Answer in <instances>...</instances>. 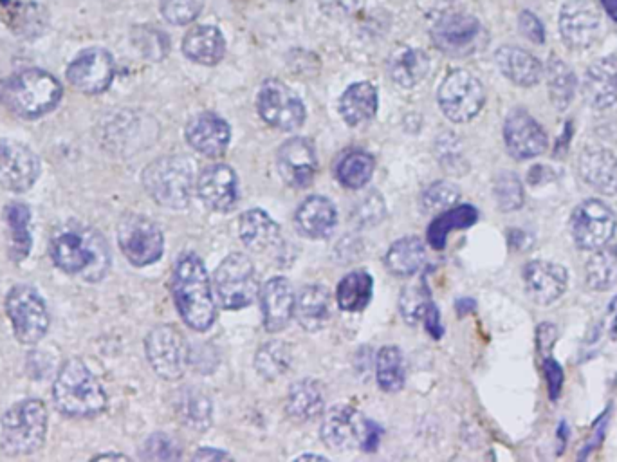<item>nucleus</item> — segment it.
Masks as SVG:
<instances>
[{"label":"nucleus","instance_id":"f3484780","mask_svg":"<svg viewBox=\"0 0 617 462\" xmlns=\"http://www.w3.org/2000/svg\"><path fill=\"white\" fill-rule=\"evenodd\" d=\"M372 421L356 408L340 405L325 414L322 423V439L331 450L349 452L354 448H365L369 439Z\"/></svg>","mask_w":617,"mask_h":462},{"label":"nucleus","instance_id":"e433bc0d","mask_svg":"<svg viewBox=\"0 0 617 462\" xmlns=\"http://www.w3.org/2000/svg\"><path fill=\"white\" fill-rule=\"evenodd\" d=\"M424 259L426 251L423 241L417 237H405L390 246L385 264L388 271L396 277H412L423 268Z\"/></svg>","mask_w":617,"mask_h":462},{"label":"nucleus","instance_id":"bf43d9fd","mask_svg":"<svg viewBox=\"0 0 617 462\" xmlns=\"http://www.w3.org/2000/svg\"><path fill=\"white\" fill-rule=\"evenodd\" d=\"M599 2H601V6H603L608 17L617 22V0H599Z\"/></svg>","mask_w":617,"mask_h":462},{"label":"nucleus","instance_id":"72a5a7b5","mask_svg":"<svg viewBox=\"0 0 617 462\" xmlns=\"http://www.w3.org/2000/svg\"><path fill=\"white\" fill-rule=\"evenodd\" d=\"M295 315L307 333L323 329L331 316V295L323 286H307L296 298Z\"/></svg>","mask_w":617,"mask_h":462},{"label":"nucleus","instance_id":"393cba45","mask_svg":"<svg viewBox=\"0 0 617 462\" xmlns=\"http://www.w3.org/2000/svg\"><path fill=\"white\" fill-rule=\"evenodd\" d=\"M186 139L206 158H221L230 145V125L215 112H201L188 123Z\"/></svg>","mask_w":617,"mask_h":462},{"label":"nucleus","instance_id":"aec40b11","mask_svg":"<svg viewBox=\"0 0 617 462\" xmlns=\"http://www.w3.org/2000/svg\"><path fill=\"white\" fill-rule=\"evenodd\" d=\"M522 277L525 293L535 304L542 307L553 305L556 300H560L569 286L567 269L551 260H533L525 264Z\"/></svg>","mask_w":617,"mask_h":462},{"label":"nucleus","instance_id":"3c124183","mask_svg":"<svg viewBox=\"0 0 617 462\" xmlns=\"http://www.w3.org/2000/svg\"><path fill=\"white\" fill-rule=\"evenodd\" d=\"M136 46L145 53L148 60H163L168 55L170 42L163 31L156 28H138L134 33Z\"/></svg>","mask_w":617,"mask_h":462},{"label":"nucleus","instance_id":"ea45409f","mask_svg":"<svg viewBox=\"0 0 617 462\" xmlns=\"http://www.w3.org/2000/svg\"><path fill=\"white\" fill-rule=\"evenodd\" d=\"M372 289H374V282L367 271H352L341 278L338 284V289H336L338 305L343 311H349V313L363 311L372 300Z\"/></svg>","mask_w":617,"mask_h":462},{"label":"nucleus","instance_id":"9b49d317","mask_svg":"<svg viewBox=\"0 0 617 462\" xmlns=\"http://www.w3.org/2000/svg\"><path fill=\"white\" fill-rule=\"evenodd\" d=\"M118 244L125 259L136 268H145L163 257L165 237L156 222L145 215L129 213L118 224Z\"/></svg>","mask_w":617,"mask_h":462},{"label":"nucleus","instance_id":"4c0bfd02","mask_svg":"<svg viewBox=\"0 0 617 462\" xmlns=\"http://www.w3.org/2000/svg\"><path fill=\"white\" fill-rule=\"evenodd\" d=\"M286 410L298 421H311L323 410V394L320 385L311 379L298 381L287 394Z\"/></svg>","mask_w":617,"mask_h":462},{"label":"nucleus","instance_id":"f704fd0d","mask_svg":"<svg viewBox=\"0 0 617 462\" xmlns=\"http://www.w3.org/2000/svg\"><path fill=\"white\" fill-rule=\"evenodd\" d=\"M4 221L10 239V257L15 262H22L29 257L33 248L31 233V210L28 204L13 201L4 208Z\"/></svg>","mask_w":617,"mask_h":462},{"label":"nucleus","instance_id":"a211bd4d","mask_svg":"<svg viewBox=\"0 0 617 462\" xmlns=\"http://www.w3.org/2000/svg\"><path fill=\"white\" fill-rule=\"evenodd\" d=\"M116 76L111 53L103 47L85 49L67 67V82L83 94L105 93Z\"/></svg>","mask_w":617,"mask_h":462},{"label":"nucleus","instance_id":"c9c22d12","mask_svg":"<svg viewBox=\"0 0 617 462\" xmlns=\"http://www.w3.org/2000/svg\"><path fill=\"white\" fill-rule=\"evenodd\" d=\"M544 76L547 80V93H549L554 109L567 111L576 96V87H578L576 74L563 60L551 56V60L545 67Z\"/></svg>","mask_w":617,"mask_h":462},{"label":"nucleus","instance_id":"ddd939ff","mask_svg":"<svg viewBox=\"0 0 617 462\" xmlns=\"http://www.w3.org/2000/svg\"><path fill=\"white\" fill-rule=\"evenodd\" d=\"M145 352L150 367L159 378L175 381L185 374L188 345L174 325L154 327L145 340Z\"/></svg>","mask_w":617,"mask_h":462},{"label":"nucleus","instance_id":"473e14b6","mask_svg":"<svg viewBox=\"0 0 617 462\" xmlns=\"http://www.w3.org/2000/svg\"><path fill=\"white\" fill-rule=\"evenodd\" d=\"M341 118L350 127H360L374 120L378 112V91L369 82L350 85L340 100Z\"/></svg>","mask_w":617,"mask_h":462},{"label":"nucleus","instance_id":"4be33fe9","mask_svg":"<svg viewBox=\"0 0 617 462\" xmlns=\"http://www.w3.org/2000/svg\"><path fill=\"white\" fill-rule=\"evenodd\" d=\"M316 168L318 159L309 139H289L278 150L280 176L293 188H307L311 185L316 176Z\"/></svg>","mask_w":617,"mask_h":462},{"label":"nucleus","instance_id":"39448f33","mask_svg":"<svg viewBox=\"0 0 617 462\" xmlns=\"http://www.w3.org/2000/svg\"><path fill=\"white\" fill-rule=\"evenodd\" d=\"M49 414L44 401L22 399L0 419V448L10 457L33 455L46 443Z\"/></svg>","mask_w":617,"mask_h":462},{"label":"nucleus","instance_id":"a18cd8bd","mask_svg":"<svg viewBox=\"0 0 617 462\" xmlns=\"http://www.w3.org/2000/svg\"><path fill=\"white\" fill-rule=\"evenodd\" d=\"M177 412L190 428H206L212 423V403L199 390L185 389L177 403Z\"/></svg>","mask_w":617,"mask_h":462},{"label":"nucleus","instance_id":"6ab92c4d","mask_svg":"<svg viewBox=\"0 0 617 462\" xmlns=\"http://www.w3.org/2000/svg\"><path fill=\"white\" fill-rule=\"evenodd\" d=\"M504 141L507 152L518 161L538 158L549 147L544 127L525 109H515L507 114Z\"/></svg>","mask_w":617,"mask_h":462},{"label":"nucleus","instance_id":"7ed1b4c3","mask_svg":"<svg viewBox=\"0 0 617 462\" xmlns=\"http://www.w3.org/2000/svg\"><path fill=\"white\" fill-rule=\"evenodd\" d=\"M53 401L67 417L89 419L107 408V394L102 383L80 358H69L56 374Z\"/></svg>","mask_w":617,"mask_h":462},{"label":"nucleus","instance_id":"bb28decb","mask_svg":"<svg viewBox=\"0 0 617 462\" xmlns=\"http://www.w3.org/2000/svg\"><path fill=\"white\" fill-rule=\"evenodd\" d=\"M0 20L19 37L37 38L46 31L49 15L37 0H0Z\"/></svg>","mask_w":617,"mask_h":462},{"label":"nucleus","instance_id":"e2e57ef3","mask_svg":"<svg viewBox=\"0 0 617 462\" xmlns=\"http://www.w3.org/2000/svg\"><path fill=\"white\" fill-rule=\"evenodd\" d=\"M612 338H617V313L612 320Z\"/></svg>","mask_w":617,"mask_h":462},{"label":"nucleus","instance_id":"412c9836","mask_svg":"<svg viewBox=\"0 0 617 462\" xmlns=\"http://www.w3.org/2000/svg\"><path fill=\"white\" fill-rule=\"evenodd\" d=\"M195 188L203 203L215 212H231L239 203V181L228 165L204 168Z\"/></svg>","mask_w":617,"mask_h":462},{"label":"nucleus","instance_id":"7c9ffc66","mask_svg":"<svg viewBox=\"0 0 617 462\" xmlns=\"http://www.w3.org/2000/svg\"><path fill=\"white\" fill-rule=\"evenodd\" d=\"M239 233L246 248L255 253H266V251L277 248L278 242L282 239L280 226L262 210H248L242 213Z\"/></svg>","mask_w":617,"mask_h":462},{"label":"nucleus","instance_id":"4468645a","mask_svg":"<svg viewBox=\"0 0 617 462\" xmlns=\"http://www.w3.org/2000/svg\"><path fill=\"white\" fill-rule=\"evenodd\" d=\"M258 114L273 129H300L305 121V107L286 84L278 80H268L262 85L257 100Z\"/></svg>","mask_w":617,"mask_h":462},{"label":"nucleus","instance_id":"49530a36","mask_svg":"<svg viewBox=\"0 0 617 462\" xmlns=\"http://www.w3.org/2000/svg\"><path fill=\"white\" fill-rule=\"evenodd\" d=\"M495 199L502 212H515L524 204V186L515 172H500L495 179Z\"/></svg>","mask_w":617,"mask_h":462},{"label":"nucleus","instance_id":"052dcab7","mask_svg":"<svg viewBox=\"0 0 617 462\" xmlns=\"http://www.w3.org/2000/svg\"><path fill=\"white\" fill-rule=\"evenodd\" d=\"M103 459H120V461H127L129 457L127 455H121V453H100L94 457V461H103Z\"/></svg>","mask_w":617,"mask_h":462},{"label":"nucleus","instance_id":"a878e982","mask_svg":"<svg viewBox=\"0 0 617 462\" xmlns=\"http://www.w3.org/2000/svg\"><path fill=\"white\" fill-rule=\"evenodd\" d=\"M260 305L266 331H284L295 316L296 296L291 282L287 278H271L268 284L260 289Z\"/></svg>","mask_w":617,"mask_h":462},{"label":"nucleus","instance_id":"f8f14e48","mask_svg":"<svg viewBox=\"0 0 617 462\" xmlns=\"http://www.w3.org/2000/svg\"><path fill=\"white\" fill-rule=\"evenodd\" d=\"M617 230V217L608 204L587 199L571 215V237L581 251H596L610 244Z\"/></svg>","mask_w":617,"mask_h":462},{"label":"nucleus","instance_id":"6e6d98bb","mask_svg":"<svg viewBox=\"0 0 617 462\" xmlns=\"http://www.w3.org/2000/svg\"><path fill=\"white\" fill-rule=\"evenodd\" d=\"M545 379H547V385H549V394L551 399H556L560 396V390L563 387V370L556 361L545 360Z\"/></svg>","mask_w":617,"mask_h":462},{"label":"nucleus","instance_id":"0eeeda50","mask_svg":"<svg viewBox=\"0 0 617 462\" xmlns=\"http://www.w3.org/2000/svg\"><path fill=\"white\" fill-rule=\"evenodd\" d=\"M430 37L433 46L453 58H468L488 44V33L482 22L462 8L441 11L433 19Z\"/></svg>","mask_w":617,"mask_h":462},{"label":"nucleus","instance_id":"f257e3e1","mask_svg":"<svg viewBox=\"0 0 617 462\" xmlns=\"http://www.w3.org/2000/svg\"><path fill=\"white\" fill-rule=\"evenodd\" d=\"M49 255L56 268L87 282H100L111 269V250L105 237L78 221L56 226L49 239Z\"/></svg>","mask_w":617,"mask_h":462},{"label":"nucleus","instance_id":"a19ab883","mask_svg":"<svg viewBox=\"0 0 617 462\" xmlns=\"http://www.w3.org/2000/svg\"><path fill=\"white\" fill-rule=\"evenodd\" d=\"M479 213L470 206V204H462L446 210L443 215H439L428 228V244L435 250H444L446 241L450 231L461 230L468 228L473 222L477 221Z\"/></svg>","mask_w":617,"mask_h":462},{"label":"nucleus","instance_id":"13d9d810","mask_svg":"<svg viewBox=\"0 0 617 462\" xmlns=\"http://www.w3.org/2000/svg\"><path fill=\"white\" fill-rule=\"evenodd\" d=\"M195 461H221V459H230L228 453L219 452L215 448H201L194 455Z\"/></svg>","mask_w":617,"mask_h":462},{"label":"nucleus","instance_id":"423d86ee","mask_svg":"<svg viewBox=\"0 0 617 462\" xmlns=\"http://www.w3.org/2000/svg\"><path fill=\"white\" fill-rule=\"evenodd\" d=\"M195 165L185 156L159 158L143 170V186L159 206L183 210L194 192Z\"/></svg>","mask_w":617,"mask_h":462},{"label":"nucleus","instance_id":"2eb2a0df","mask_svg":"<svg viewBox=\"0 0 617 462\" xmlns=\"http://www.w3.org/2000/svg\"><path fill=\"white\" fill-rule=\"evenodd\" d=\"M37 154L15 139H0V186L13 194L31 190L40 177Z\"/></svg>","mask_w":617,"mask_h":462},{"label":"nucleus","instance_id":"8fccbe9b","mask_svg":"<svg viewBox=\"0 0 617 462\" xmlns=\"http://www.w3.org/2000/svg\"><path fill=\"white\" fill-rule=\"evenodd\" d=\"M461 192L457 186L452 183H433L423 194V206L426 212H441V210H450L453 204L459 201Z\"/></svg>","mask_w":617,"mask_h":462},{"label":"nucleus","instance_id":"5fc2aeb1","mask_svg":"<svg viewBox=\"0 0 617 462\" xmlns=\"http://www.w3.org/2000/svg\"><path fill=\"white\" fill-rule=\"evenodd\" d=\"M365 0H320V8L331 17H352L363 10Z\"/></svg>","mask_w":617,"mask_h":462},{"label":"nucleus","instance_id":"9d476101","mask_svg":"<svg viewBox=\"0 0 617 462\" xmlns=\"http://www.w3.org/2000/svg\"><path fill=\"white\" fill-rule=\"evenodd\" d=\"M437 102L448 120L468 123L482 111L486 103V91L475 74L466 69H455L439 87Z\"/></svg>","mask_w":617,"mask_h":462},{"label":"nucleus","instance_id":"c03bdc74","mask_svg":"<svg viewBox=\"0 0 617 462\" xmlns=\"http://www.w3.org/2000/svg\"><path fill=\"white\" fill-rule=\"evenodd\" d=\"M293 360L291 347L286 342L273 340L264 343L255 356V367L262 378L275 379L282 376Z\"/></svg>","mask_w":617,"mask_h":462},{"label":"nucleus","instance_id":"58836bf2","mask_svg":"<svg viewBox=\"0 0 617 462\" xmlns=\"http://www.w3.org/2000/svg\"><path fill=\"white\" fill-rule=\"evenodd\" d=\"M585 282L592 291H608L617 284V244L594 251L585 264Z\"/></svg>","mask_w":617,"mask_h":462},{"label":"nucleus","instance_id":"2f4dec72","mask_svg":"<svg viewBox=\"0 0 617 462\" xmlns=\"http://www.w3.org/2000/svg\"><path fill=\"white\" fill-rule=\"evenodd\" d=\"M183 53L195 64L217 65L226 53V40L215 26H197L186 33Z\"/></svg>","mask_w":617,"mask_h":462},{"label":"nucleus","instance_id":"dca6fc26","mask_svg":"<svg viewBox=\"0 0 617 462\" xmlns=\"http://www.w3.org/2000/svg\"><path fill=\"white\" fill-rule=\"evenodd\" d=\"M563 44L572 51H585L601 37V15L590 0H569L558 17Z\"/></svg>","mask_w":617,"mask_h":462},{"label":"nucleus","instance_id":"09e8293b","mask_svg":"<svg viewBox=\"0 0 617 462\" xmlns=\"http://www.w3.org/2000/svg\"><path fill=\"white\" fill-rule=\"evenodd\" d=\"M159 8L166 22L174 26H186L199 17L204 0H161Z\"/></svg>","mask_w":617,"mask_h":462},{"label":"nucleus","instance_id":"680f3d73","mask_svg":"<svg viewBox=\"0 0 617 462\" xmlns=\"http://www.w3.org/2000/svg\"><path fill=\"white\" fill-rule=\"evenodd\" d=\"M298 461H322L325 462L327 459L323 457V455H300L298 457Z\"/></svg>","mask_w":617,"mask_h":462},{"label":"nucleus","instance_id":"20e7f679","mask_svg":"<svg viewBox=\"0 0 617 462\" xmlns=\"http://www.w3.org/2000/svg\"><path fill=\"white\" fill-rule=\"evenodd\" d=\"M64 89L55 76L42 69H24L2 85L0 100L22 120H38L55 111Z\"/></svg>","mask_w":617,"mask_h":462},{"label":"nucleus","instance_id":"f03ea898","mask_svg":"<svg viewBox=\"0 0 617 462\" xmlns=\"http://www.w3.org/2000/svg\"><path fill=\"white\" fill-rule=\"evenodd\" d=\"M175 307L190 329L208 331L215 322L217 307L213 300L212 282L203 260L186 253L175 264L172 275Z\"/></svg>","mask_w":617,"mask_h":462},{"label":"nucleus","instance_id":"b1692460","mask_svg":"<svg viewBox=\"0 0 617 462\" xmlns=\"http://www.w3.org/2000/svg\"><path fill=\"white\" fill-rule=\"evenodd\" d=\"M578 174L599 194H617V156L612 150L594 145L583 148L578 156Z\"/></svg>","mask_w":617,"mask_h":462},{"label":"nucleus","instance_id":"603ef678","mask_svg":"<svg viewBox=\"0 0 617 462\" xmlns=\"http://www.w3.org/2000/svg\"><path fill=\"white\" fill-rule=\"evenodd\" d=\"M181 455L179 446L166 434H154L143 444L141 457L147 461H172Z\"/></svg>","mask_w":617,"mask_h":462},{"label":"nucleus","instance_id":"5701e85b","mask_svg":"<svg viewBox=\"0 0 617 462\" xmlns=\"http://www.w3.org/2000/svg\"><path fill=\"white\" fill-rule=\"evenodd\" d=\"M581 93L596 111H605L617 103V56H603L590 64L583 76Z\"/></svg>","mask_w":617,"mask_h":462},{"label":"nucleus","instance_id":"1a4fd4ad","mask_svg":"<svg viewBox=\"0 0 617 462\" xmlns=\"http://www.w3.org/2000/svg\"><path fill=\"white\" fill-rule=\"evenodd\" d=\"M215 296L224 309H244L258 295L257 271L242 253H231L213 275Z\"/></svg>","mask_w":617,"mask_h":462},{"label":"nucleus","instance_id":"c756f323","mask_svg":"<svg viewBox=\"0 0 617 462\" xmlns=\"http://www.w3.org/2000/svg\"><path fill=\"white\" fill-rule=\"evenodd\" d=\"M430 71L428 55L415 47L397 46L387 58V73L394 84L412 89L421 84Z\"/></svg>","mask_w":617,"mask_h":462},{"label":"nucleus","instance_id":"0e129e2a","mask_svg":"<svg viewBox=\"0 0 617 462\" xmlns=\"http://www.w3.org/2000/svg\"><path fill=\"white\" fill-rule=\"evenodd\" d=\"M0 94H2V84H0Z\"/></svg>","mask_w":617,"mask_h":462},{"label":"nucleus","instance_id":"69168bd1","mask_svg":"<svg viewBox=\"0 0 617 462\" xmlns=\"http://www.w3.org/2000/svg\"><path fill=\"white\" fill-rule=\"evenodd\" d=\"M284 2H287V0H284Z\"/></svg>","mask_w":617,"mask_h":462},{"label":"nucleus","instance_id":"cd10ccee","mask_svg":"<svg viewBox=\"0 0 617 462\" xmlns=\"http://www.w3.org/2000/svg\"><path fill=\"white\" fill-rule=\"evenodd\" d=\"M498 71L506 76L511 84L518 87H535L544 80L545 67L533 53L522 47L502 46L495 53Z\"/></svg>","mask_w":617,"mask_h":462},{"label":"nucleus","instance_id":"4d7b16f0","mask_svg":"<svg viewBox=\"0 0 617 462\" xmlns=\"http://www.w3.org/2000/svg\"><path fill=\"white\" fill-rule=\"evenodd\" d=\"M424 327L428 329V333L432 334L433 338H441L443 334V327H441V315H439V309L435 307V304H430L426 315H424Z\"/></svg>","mask_w":617,"mask_h":462},{"label":"nucleus","instance_id":"864d4df0","mask_svg":"<svg viewBox=\"0 0 617 462\" xmlns=\"http://www.w3.org/2000/svg\"><path fill=\"white\" fill-rule=\"evenodd\" d=\"M518 28L529 42H533L536 46H544L545 38H547L544 22L538 19L533 11L524 10L520 13Z\"/></svg>","mask_w":617,"mask_h":462},{"label":"nucleus","instance_id":"79ce46f5","mask_svg":"<svg viewBox=\"0 0 617 462\" xmlns=\"http://www.w3.org/2000/svg\"><path fill=\"white\" fill-rule=\"evenodd\" d=\"M374 158L365 150H352L345 154L336 168V177L341 185L350 190H360L367 186L374 174Z\"/></svg>","mask_w":617,"mask_h":462},{"label":"nucleus","instance_id":"37998d69","mask_svg":"<svg viewBox=\"0 0 617 462\" xmlns=\"http://www.w3.org/2000/svg\"><path fill=\"white\" fill-rule=\"evenodd\" d=\"M405 360L396 345H387L378 352L376 376L378 385L385 392H399L405 387Z\"/></svg>","mask_w":617,"mask_h":462},{"label":"nucleus","instance_id":"de8ad7c7","mask_svg":"<svg viewBox=\"0 0 617 462\" xmlns=\"http://www.w3.org/2000/svg\"><path fill=\"white\" fill-rule=\"evenodd\" d=\"M430 304H432V298H430V293L426 291L423 284L405 287V291L401 293V298H399L401 315L405 318L406 324L410 325L423 322Z\"/></svg>","mask_w":617,"mask_h":462},{"label":"nucleus","instance_id":"6e6552de","mask_svg":"<svg viewBox=\"0 0 617 462\" xmlns=\"http://www.w3.org/2000/svg\"><path fill=\"white\" fill-rule=\"evenodd\" d=\"M6 315L10 318L13 333L22 345H37L46 338L51 316L46 300L35 287L19 284L6 296Z\"/></svg>","mask_w":617,"mask_h":462},{"label":"nucleus","instance_id":"c85d7f7f","mask_svg":"<svg viewBox=\"0 0 617 462\" xmlns=\"http://www.w3.org/2000/svg\"><path fill=\"white\" fill-rule=\"evenodd\" d=\"M296 228L309 239H327L338 224V212L334 204L322 195L305 199L296 210Z\"/></svg>","mask_w":617,"mask_h":462}]
</instances>
